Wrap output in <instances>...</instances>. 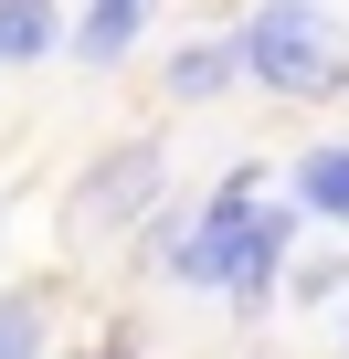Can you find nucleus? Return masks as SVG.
<instances>
[{"label":"nucleus","instance_id":"1","mask_svg":"<svg viewBox=\"0 0 349 359\" xmlns=\"http://www.w3.org/2000/svg\"><path fill=\"white\" fill-rule=\"evenodd\" d=\"M286 243H296V201H254V158H244L223 191H212V212L169 233V254H159V264L180 275V285H223V296H244V306H254Z\"/></svg>","mask_w":349,"mask_h":359},{"label":"nucleus","instance_id":"2","mask_svg":"<svg viewBox=\"0 0 349 359\" xmlns=\"http://www.w3.org/2000/svg\"><path fill=\"white\" fill-rule=\"evenodd\" d=\"M233 64L275 95H349V22H328L317 0H265L233 32Z\"/></svg>","mask_w":349,"mask_h":359},{"label":"nucleus","instance_id":"3","mask_svg":"<svg viewBox=\"0 0 349 359\" xmlns=\"http://www.w3.org/2000/svg\"><path fill=\"white\" fill-rule=\"evenodd\" d=\"M148 212H159V148L127 137L117 158H96V169L74 180V201H64V243L96 254L106 233H127V222H148Z\"/></svg>","mask_w":349,"mask_h":359},{"label":"nucleus","instance_id":"4","mask_svg":"<svg viewBox=\"0 0 349 359\" xmlns=\"http://www.w3.org/2000/svg\"><path fill=\"white\" fill-rule=\"evenodd\" d=\"M53 43H64L53 0H0V64H43Z\"/></svg>","mask_w":349,"mask_h":359},{"label":"nucleus","instance_id":"5","mask_svg":"<svg viewBox=\"0 0 349 359\" xmlns=\"http://www.w3.org/2000/svg\"><path fill=\"white\" fill-rule=\"evenodd\" d=\"M138 22H148V0H96V11H85V32H74V53H85V64L106 74V64H117V53L138 43Z\"/></svg>","mask_w":349,"mask_h":359},{"label":"nucleus","instance_id":"6","mask_svg":"<svg viewBox=\"0 0 349 359\" xmlns=\"http://www.w3.org/2000/svg\"><path fill=\"white\" fill-rule=\"evenodd\" d=\"M296 212L349 222V148H307V158H296Z\"/></svg>","mask_w":349,"mask_h":359},{"label":"nucleus","instance_id":"7","mask_svg":"<svg viewBox=\"0 0 349 359\" xmlns=\"http://www.w3.org/2000/svg\"><path fill=\"white\" fill-rule=\"evenodd\" d=\"M223 85H233V43H180V53H169V95H180V106H202Z\"/></svg>","mask_w":349,"mask_h":359},{"label":"nucleus","instance_id":"8","mask_svg":"<svg viewBox=\"0 0 349 359\" xmlns=\"http://www.w3.org/2000/svg\"><path fill=\"white\" fill-rule=\"evenodd\" d=\"M0 359H43V306L32 296H0Z\"/></svg>","mask_w":349,"mask_h":359},{"label":"nucleus","instance_id":"9","mask_svg":"<svg viewBox=\"0 0 349 359\" xmlns=\"http://www.w3.org/2000/svg\"><path fill=\"white\" fill-rule=\"evenodd\" d=\"M338 338H349V317H338Z\"/></svg>","mask_w":349,"mask_h":359}]
</instances>
